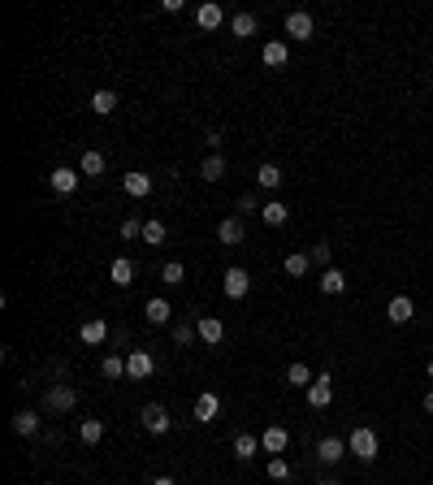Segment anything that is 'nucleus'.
<instances>
[{"label":"nucleus","instance_id":"obj_1","mask_svg":"<svg viewBox=\"0 0 433 485\" xmlns=\"http://www.w3.org/2000/svg\"><path fill=\"white\" fill-rule=\"evenodd\" d=\"M377 447H381V442H377V433H372L368 424L351 429V438H347V451L356 455V459H364V463H372V459H377Z\"/></svg>","mask_w":433,"mask_h":485},{"label":"nucleus","instance_id":"obj_2","mask_svg":"<svg viewBox=\"0 0 433 485\" xmlns=\"http://www.w3.org/2000/svg\"><path fill=\"white\" fill-rule=\"evenodd\" d=\"M221 291H226V299H243L247 291H251V273L247 269H226V277H221Z\"/></svg>","mask_w":433,"mask_h":485},{"label":"nucleus","instance_id":"obj_3","mask_svg":"<svg viewBox=\"0 0 433 485\" xmlns=\"http://www.w3.org/2000/svg\"><path fill=\"white\" fill-rule=\"evenodd\" d=\"M226 22V9L216 5V0H204V5H195V26L200 31H216Z\"/></svg>","mask_w":433,"mask_h":485},{"label":"nucleus","instance_id":"obj_4","mask_svg":"<svg viewBox=\"0 0 433 485\" xmlns=\"http://www.w3.org/2000/svg\"><path fill=\"white\" fill-rule=\"evenodd\" d=\"M152 373H156V360H152L148 351H130V355H126V377H130V381H148Z\"/></svg>","mask_w":433,"mask_h":485},{"label":"nucleus","instance_id":"obj_5","mask_svg":"<svg viewBox=\"0 0 433 485\" xmlns=\"http://www.w3.org/2000/svg\"><path fill=\"white\" fill-rule=\"evenodd\" d=\"M308 403L312 408H329L333 403V377L329 373H317V381L308 386Z\"/></svg>","mask_w":433,"mask_h":485},{"label":"nucleus","instance_id":"obj_6","mask_svg":"<svg viewBox=\"0 0 433 485\" xmlns=\"http://www.w3.org/2000/svg\"><path fill=\"white\" fill-rule=\"evenodd\" d=\"M78 178H83L78 169H65V165H56V169L48 174V187H52L56 195H74V191H78Z\"/></svg>","mask_w":433,"mask_h":485},{"label":"nucleus","instance_id":"obj_7","mask_svg":"<svg viewBox=\"0 0 433 485\" xmlns=\"http://www.w3.org/2000/svg\"><path fill=\"white\" fill-rule=\"evenodd\" d=\"M312 31H317V22H312V13H304V9L286 13V35H290V39H312Z\"/></svg>","mask_w":433,"mask_h":485},{"label":"nucleus","instance_id":"obj_8","mask_svg":"<svg viewBox=\"0 0 433 485\" xmlns=\"http://www.w3.org/2000/svg\"><path fill=\"white\" fill-rule=\"evenodd\" d=\"M386 316H390V325H407V321L416 316V303H411L407 295H395L386 303Z\"/></svg>","mask_w":433,"mask_h":485},{"label":"nucleus","instance_id":"obj_9","mask_svg":"<svg viewBox=\"0 0 433 485\" xmlns=\"http://www.w3.org/2000/svg\"><path fill=\"white\" fill-rule=\"evenodd\" d=\"M243 238H247V230H243V217H226L221 226H216V243H226V247H239Z\"/></svg>","mask_w":433,"mask_h":485},{"label":"nucleus","instance_id":"obj_10","mask_svg":"<svg viewBox=\"0 0 433 485\" xmlns=\"http://www.w3.org/2000/svg\"><path fill=\"white\" fill-rule=\"evenodd\" d=\"M139 416H143V429L148 433H169V412L161 408V403H148Z\"/></svg>","mask_w":433,"mask_h":485},{"label":"nucleus","instance_id":"obj_11","mask_svg":"<svg viewBox=\"0 0 433 485\" xmlns=\"http://www.w3.org/2000/svg\"><path fill=\"white\" fill-rule=\"evenodd\" d=\"M286 442H290V433L282 429V424H269V429L260 433V451H269V459H273V455L286 451Z\"/></svg>","mask_w":433,"mask_h":485},{"label":"nucleus","instance_id":"obj_12","mask_svg":"<svg viewBox=\"0 0 433 485\" xmlns=\"http://www.w3.org/2000/svg\"><path fill=\"white\" fill-rule=\"evenodd\" d=\"M109 277H113V286H134V277H139V269H134V260L117 256L113 265H109Z\"/></svg>","mask_w":433,"mask_h":485},{"label":"nucleus","instance_id":"obj_13","mask_svg":"<svg viewBox=\"0 0 433 485\" xmlns=\"http://www.w3.org/2000/svg\"><path fill=\"white\" fill-rule=\"evenodd\" d=\"M78 338H83L87 347H100V342L109 338V321H100V316H95V321H83V325H78Z\"/></svg>","mask_w":433,"mask_h":485},{"label":"nucleus","instance_id":"obj_14","mask_svg":"<svg viewBox=\"0 0 433 485\" xmlns=\"http://www.w3.org/2000/svg\"><path fill=\"white\" fill-rule=\"evenodd\" d=\"M122 191H126L130 199H148V195H152V174H126V178H122Z\"/></svg>","mask_w":433,"mask_h":485},{"label":"nucleus","instance_id":"obj_15","mask_svg":"<svg viewBox=\"0 0 433 485\" xmlns=\"http://www.w3.org/2000/svg\"><path fill=\"white\" fill-rule=\"evenodd\" d=\"M44 403H48V412H70L74 403H78V394H74L70 386H52V390L44 394Z\"/></svg>","mask_w":433,"mask_h":485},{"label":"nucleus","instance_id":"obj_16","mask_svg":"<svg viewBox=\"0 0 433 485\" xmlns=\"http://www.w3.org/2000/svg\"><path fill=\"white\" fill-rule=\"evenodd\" d=\"M195 334H200V338L208 342V347H216V342L226 338V325H221L216 316H200V321H195Z\"/></svg>","mask_w":433,"mask_h":485},{"label":"nucleus","instance_id":"obj_17","mask_svg":"<svg viewBox=\"0 0 433 485\" xmlns=\"http://www.w3.org/2000/svg\"><path fill=\"white\" fill-rule=\"evenodd\" d=\"M216 412H221V399H216L212 390H204L200 399H195V420H200V424H208V420H216Z\"/></svg>","mask_w":433,"mask_h":485},{"label":"nucleus","instance_id":"obj_18","mask_svg":"<svg viewBox=\"0 0 433 485\" xmlns=\"http://www.w3.org/2000/svg\"><path fill=\"white\" fill-rule=\"evenodd\" d=\"M260 61H265V66H273V70H282L286 61H290V48L282 44V39H269L265 52H260Z\"/></svg>","mask_w":433,"mask_h":485},{"label":"nucleus","instance_id":"obj_19","mask_svg":"<svg viewBox=\"0 0 433 485\" xmlns=\"http://www.w3.org/2000/svg\"><path fill=\"white\" fill-rule=\"evenodd\" d=\"M260 221H265V226H273V230H278V226H286V221H290V208L282 204V199H269V204L260 208Z\"/></svg>","mask_w":433,"mask_h":485},{"label":"nucleus","instance_id":"obj_20","mask_svg":"<svg viewBox=\"0 0 433 485\" xmlns=\"http://www.w3.org/2000/svg\"><path fill=\"white\" fill-rule=\"evenodd\" d=\"M343 455H347V442H338V438H321L317 442V459L321 463H338Z\"/></svg>","mask_w":433,"mask_h":485},{"label":"nucleus","instance_id":"obj_21","mask_svg":"<svg viewBox=\"0 0 433 485\" xmlns=\"http://www.w3.org/2000/svg\"><path fill=\"white\" fill-rule=\"evenodd\" d=\"M143 316L152 321V325H169V316H173L169 299H148V303H143Z\"/></svg>","mask_w":433,"mask_h":485},{"label":"nucleus","instance_id":"obj_22","mask_svg":"<svg viewBox=\"0 0 433 485\" xmlns=\"http://www.w3.org/2000/svg\"><path fill=\"white\" fill-rule=\"evenodd\" d=\"M230 31H234V39H251L255 31H260V17H255V13H234Z\"/></svg>","mask_w":433,"mask_h":485},{"label":"nucleus","instance_id":"obj_23","mask_svg":"<svg viewBox=\"0 0 433 485\" xmlns=\"http://www.w3.org/2000/svg\"><path fill=\"white\" fill-rule=\"evenodd\" d=\"M321 291H325V295H343V291H347V273L329 265V269L321 273Z\"/></svg>","mask_w":433,"mask_h":485},{"label":"nucleus","instance_id":"obj_24","mask_svg":"<svg viewBox=\"0 0 433 485\" xmlns=\"http://www.w3.org/2000/svg\"><path fill=\"white\" fill-rule=\"evenodd\" d=\"M255 451H260V438H251V433H239L234 438V459H255Z\"/></svg>","mask_w":433,"mask_h":485},{"label":"nucleus","instance_id":"obj_25","mask_svg":"<svg viewBox=\"0 0 433 485\" xmlns=\"http://www.w3.org/2000/svg\"><path fill=\"white\" fill-rule=\"evenodd\" d=\"M13 433H17V438L39 433V416H35V412H13Z\"/></svg>","mask_w":433,"mask_h":485},{"label":"nucleus","instance_id":"obj_26","mask_svg":"<svg viewBox=\"0 0 433 485\" xmlns=\"http://www.w3.org/2000/svg\"><path fill=\"white\" fill-rule=\"evenodd\" d=\"M200 178H204V182H221V178H226V156H216V152H212L204 165H200Z\"/></svg>","mask_w":433,"mask_h":485},{"label":"nucleus","instance_id":"obj_27","mask_svg":"<svg viewBox=\"0 0 433 485\" xmlns=\"http://www.w3.org/2000/svg\"><path fill=\"white\" fill-rule=\"evenodd\" d=\"M78 174H87V178H100V174H104V156L95 152V148H91V152H83V160H78Z\"/></svg>","mask_w":433,"mask_h":485},{"label":"nucleus","instance_id":"obj_28","mask_svg":"<svg viewBox=\"0 0 433 485\" xmlns=\"http://www.w3.org/2000/svg\"><path fill=\"white\" fill-rule=\"evenodd\" d=\"M286 381H290V386H299V390H308L317 377H312V369H308V364H290V369H286Z\"/></svg>","mask_w":433,"mask_h":485},{"label":"nucleus","instance_id":"obj_29","mask_svg":"<svg viewBox=\"0 0 433 485\" xmlns=\"http://www.w3.org/2000/svg\"><path fill=\"white\" fill-rule=\"evenodd\" d=\"M308 269H312V256H308V252H290V256H286V273H290V277H304Z\"/></svg>","mask_w":433,"mask_h":485},{"label":"nucleus","instance_id":"obj_30","mask_svg":"<svg viewBox=\"0 0 433 485\" xmlns=\"http://www.w3.org/2000/svg\"><path fill=\"white\" fill-rule=\"evenodd\" d=\"M78 438H83L87 447H95V442L104 438V420H83V424H78Z\"/></svg>","mask_w":433,"mask_h":485},{"label":"nucleus","instance_id":"obj_31","mask_svg":"<svg viewBox=\"0 0 433 485\" xmlns=\"http://www.w3.org/2000/svg\"><path fill=\"white\" fill-rule=\"evenodd\" d=\"M255 182H260L265 191H273V187H282V169L278 165H260L255 169Z\"/></svg>","mask_w":433,"mask_h":485},{"label":"nucleus","instance_id":"obj_32","mask_svg":"<svg viewBox=\"0 0 433 485\" xmlns=\"http://www.w3.org/2000/svg\"><path fill=\"white\" fill-rule=\"evenodd\" d=\"M91 109L100 113V117H104V113H113V109H117V95H113L109 87H104V91H95V95H91Z\"/></svg>","mask_w":433,"mask_h":485},{"label":"nucleus","instance_id":"obj_33","mask_svg":"<svg viewBox=\"0 0 433 485\" xmlns=\"http://www.w3.org/2000/svg\"><path fill=\"white\" fill-rule=\"evenodd\" d=\"M100 373H104L109 381H117V377H126V360H122V355H104V364H100Z\"/></svg>","mask_w":433,"mask_h":485},{"label":"nucleus","instance_id":"obj_34","mask_svg":"<svg viewBox=\"0 0 433 485\" xmlns=\"http://www.w3.org/2000/svg\"><path fill=\"white\" fill-rule=\"evenodd\" d=\"M143 243L161 247V243H165V221H143Z\"/></svg>","mask_w":433,"mask_h":485},{"label":"nucleus","instance_id":"obj_35","mask_svg":"<svg viewBox=\"0 0 433 485\" xmlns=\"http://www.w3.org/2000/svg\"><path fill=\"white\" fill-rule=\"evenodd\" d=\"M161 277H165V286H178V282H187V269L178 265V260H169V265L161 269Z\"/></svg>","mask_w":433,"mask_h":485},{"label":"nucleus","instance_id":"obj_36","mask_svg":"<svg viewBox=\"0 0 433 485\" xmlns=\"http://www.w3.org/2000/svg\"><path fill=\"white\" fill-rule=\"evenodd\" d=\"M269 477H273V481H286V477H290V463H286L282 455H273V459H269Z\"/></svg>","mask_w":433,"mask_h":485},{"label":"nucleus","instance_id":"obj_37","mask_svg":"<svg viewBox=\"0 0 433 485\" xmlns=\"http://www.w3.org/2000/svg\"><path fill=\"white\" fill-rule=\"evenodd\" d=\"M122 238H143V221L139 217H126L122 221Z\"/></svg>","mask_w":433,"mask_h":485},{"label":"nucleus","instance_id":"obj_38","mask_svg":"<svg viewBox=\"0 0 433 485\" xmlns=\"http://www.w3.org/2000/svg\"><path fill=\"white\" fill-rule=\"evenodd\" d=\"M173 342H178V347H191V342H195V325H178V330H173Z\"/></svg>","mask_w":433,"mask_h":485},{"label":"nucleus","instance_id":"obj_39","mask_svg":"<svg viewBox=\"0 0 433 485\" xmlns=\"http://www.w3.org/2000/svg\"><path fill=\"white\" fill-rule=\"evenodd\" d=\"M308 256H312V265H325V269H329V243H317Z\"/></svg>","mask_w":433,"mask_h":485},{"label":"nucleus","instance_id":"obj_40","mask_svg":"<svg viewBox=\"0 0 433 485\" xmlns=\"http://www.w3.org/2000/svg\"><path fill=\"white\" fill-rule=\"evenodd\" d=\"M247 213H260V204H255V195H243V199H239V217H247Z\"/></svg>","mask_w":433,"mask_h":485},{"label":"nucleus","instance_id":"obj_41","mask_svg":"<svg viewBox=\"0 0 433 485\" xmlns=\"http://www.w3.org/2000/svg\"><path fill=\"white\" fill-rule=\"evenodd\" d=\"M148 485H178V481H173V477H152Z\"/></svg>","mask_w":433,"mask_h":485},{"label":"nucleus","instance_id":"obj_42","mask_svg":"<svg viewBox=\"0 0 433 485\" xmlns=\"http://www.w3.org/2000/svg\"><path fill=\"white\" fill-rule=\"evenodd\" d=\"M425 412H429V416H433V390H429V394H425Z\"/></svg>","mask_w":433,"mask_h":485},{"label":"nucleus","instance_id":"obj_43","mask_svg":"<svg viewBox=\"0 0 433 485\" xmlns=\"http://www.w3.org/2000/svg\"><path fill=\"white\" fill-rule=\"evenodd\" d=\"M429 381H433V360H429Z\"/></svg>","mask_w":433,"mask_h":485},{"label":"nucleus","instance_id":"obj_44","mask_svg":"<svg viewBox=\"0 0 433 485\" xmlns=\"http://www.w3.org/2000/svg\"><path fill=\"white\" fill-rule=\"evenodd\" d=\"M317 485H338V481H317Z\"/></svg>","mask_w":433,"mask_h":485}]
</instances>
